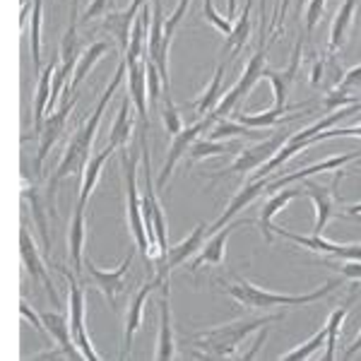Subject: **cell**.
I'll use <instances>...</instances> for the list:
<instances>
[{
    "label": "cell",
    "mask_w": 361,
    "mask_h": 361,
    "mask_svg": "<svg viewBox=\"0 0 361 361\" xmlns=\"http://www.w3.org/2000/svg\"><path fill=\"white\" fill-rule=\"evenodd\" d=\"M123 78H128V63L121 61L118 70H116V75H114V80L106 85L104 94L99 97V102L94 106V114H92L90 118H87V123L80 126L78 130H75V135L70 137L66 152H63L61 164L56 166L54 176H51V180H49V188H46V202H49L51 214H54V217H56V188H58V183H61L63 178H68L70 173H82L85 164L90 161V152H92V145H94L99 123H102V116H104V111H106L109 102L114 99L116 90H118L121 82H123Z\"/></svg>",
    "instance_id": "6da1fadb"
},
{
    "label": "cell",
    "mask_w": 361,
    "mask_h": 361,
    "mask_svg": "<svg viewBox=\"0 0 361 361\" xmlns=\"http://www.w3.org/2000/svg\"><path fill=\"white\" fill-rule=\"evenodd\" d=\"M128 94L133 99V106L137 111L140 118V130H149V118H147V56L145 61L135 63L128 68Z\"/></svg>",
    "instance_id": "2e32d148"
},
{
    "label": "cell",
    "mask_w": 361,
    "mask_h": 361,
    "mask_svg": "<svg viewBox=\"0 0 361 361\" xmlns=\"http://www.w3.org/2000/svg\"><path fill=\"white\" fill-rule=\"evenodd\" d=\"M347 214H349V217H352V214H361V202H357V205H349Z\"/></svg>",
    "instance_id": "816d5d0a"
},
{
    "label": "cell",
    "mask_w": 361,
    "mask_h": 361,
    "mask_svg": "<svg viewBox=\"0 0 361 361\" xmlns=\"http://www.w3.org/2000/svg\"><path fill=\"white\" fill-rule=\"evenodd\" d=\"M222 78H224V66L219 63L217 70H214V75H212V80H209V85L205 87V92L197 97L195 109H197V116H200V118H205V114L209 116L214 109H217L219 94H222Z\"/></svg>",
    "instance_id": "d6a6232c"
},
{
    "label": "cell",
    "mask_w": 361,
    "mask_h": 361,
    "mask_svg": "<svg viewBox=\"0 0 361 361\" xmlns=\"http://www.w3.org/2000/svg\"><path fill=\"white\" fill-rule=\"evenodd\" d=\"M219 284L224 287V294H229L238 306L255 308V311H267V308H279V306L296 308V306L316 304V301L325 299V296L333 294L335 289L340 287V279L337 277L328 279V282L320 284L318 289H311V292H306V294H275V292H270V289L258 287V284L248 282V279H243V277H238L234 284H226V282H219Z\"/></svg>",
    "instance_id": "7a4b0ae2"
},
{
    "label": "cell",
    "mask_w": 361,
    "mask_h": 361,
    "mask_svg": "<svg viewBox=\"0 0 361 361\" xmlns=\"http://www.w3.org/2000/svg\"><path fill=\"white\" fill-rule=\"evenodd\" d=\"M299 195H304V193H301V188H289V185H287V188H279L277 193L272 195L263 207H260L258 226H260V231H263V236H265L267 243H272V231H275V217H277L279 212H282L284 207L289 205V202L296 200Z\"/></svg>",
    "instance_id": "44dd1931"
},
{
    "label": "cell",
    "mask_w": 361,
    "mask_h": 361,
    "mask_svg": "<svg viewBox=\"0 0 361 361\" xmlns=\"http://www.w3.org/2000/svg\"><path fill=\"white\" fill-rule=\"evenodd\" d=\"M25 200L29 202V207H32V217H34V224H37L39 229V236H42V243H44V253L51 255V234H49V214H51V207L49 202L42 200V195H39L37 185H25ZM54 217V214H51Z\"/></svg>",
    "instance_id": "4316f807"
},
{
    "label": "cell",
    "mask_w": 361,
    "mask_h": 361,
    "mask_svg": "<svg viewBox=\"0 0 361 361\" xmlns=\"http://www.w3.org/2000/svg\"><path fill=\"white\" fill-rule=\"evenodd\" d=\"M258 130H253V128L238 123V121H226V118H219L214 121V128L209 130V140H226V137H238V135H255Z\"/></svg>",
    "instance_id": "8d00e7d4"
},
{
    "label": "cell",
    "mask_w": 361,
    "mask_h": 361,
    "mask_svg": "<svg viewBox=\"0 0 361 361\" xmlns=\"http://www.w3.org/2000/svg\"><path fill=\"white\" fill-rule=\"evenodd\" d=\"M354 301H357V292L349 294V299L340 308H335V311L330 313L328 323H325V328H328V340H325V354H323L325 361H333L337 357L335 349H337V340H340V328H342V323H345V318L349 313V306H352Z\"/></svg>",
    "instance_id": "f546056e"
},
{
    "label": "cell",
    "mask_w": 361,
    "mask_h": 361,
    "mask_svg": "<svg viewBox=\"0 0 361 361\" xmlns=\"http://www.w3.org/2000/svg\"><path fill=\"white\" fill-rule=\"evenodd\" d=\"M135 157H128L126 147L121 149V164L126 171V212H128V229L133 231V238L137 243V250L142 253L147 267L152 265V248H149V236L147 226H145V214H142V195L137 193V166Z\"/></svg>",
    "instance_id": "277c9868"
},
{
    "label": "cell",
    "mask_w": 361,
    "mask_h": 361,
    "mask_svg": "<svg viewBox=\"0 0 361 361\" xmlns=\"http://www.w3.org/2000/svg\"><path fill=\"white\" fill-rule=\"evenodd\" d=\"M58 270L63 272L68 282V318H70V330H73V340L78 349L82 352V359L87 361H99L102 357L97 354L94 345H92L90 335H87V325H85V313H87V301H85V289L80 284V277L78 275H70V270L58 265Z\"/></svg>",
    "instance_id": "8992f818"
},
{
    "label": "cell",
    "mask_w": 361,
    "mask_h": 361,
    "mask_svg": "<svg viewBox=\"0 0 361 361\" xmlns=\"http://www.w3.org/2000/svg\"><path fill=\"white\" fill-rule=\"evenodd\" d=\"M325 5H328V0H311L306 8V37H311L313 29L318 27L320 17L325 13Z\"/></svg>",
    "instance_id": "b9f144b4"
},
{
    "label": "cell",
    "mask_w": 361,
    "mask_h": 361,
    "mask_svg": "<svg viewBox=\"0 0 361 361\" xmlns=\"http://www.w3.org/2000/svg\"><path fill=\"white\" fill-rule=\"evenodd\" d=\"M205 236H207L205 224H197L195 229L188 234V238H183L178 246H173L171 250H169L164 263L157 265V272H161L164 277H169V275H171V270H176L178 265H183L185 260L190 258V255H195L197 250L202 248V243H205Z\"/></svg>",
    "instance_id": "d6986e66"
},
{
    "label": "cell",
    "mask_w": 361,
    "mask_h": 361,
    "mask_svg": "<svg viewBox=\"0 0 361 361\" xmlns=\"http://www.w3.org/2000/svg\"><path fill=\"white\" fill-rule=\"evenodd\" d=\"M29 46H32L34 75H42V0H34V10L29 17Z\"/></svg>",
    "instance_id": "836d02e7"
},
{
    "label": "cell",
    "mask_w": 361,
    "mask_h": 361,
    "mask_svg": "<svg viewBox=\"0 0 361 361\" xmlns=\"http://www.w3.org/2000/svg\"><path fill=\"white\" fill-rule=\"evenodd\" d=\"M342 176H345V171H342V169H337L335 180H333V185H330V188H325V185H320V183H313V180H306V183L301 185V193L311 197L313 207H316V226H313V234H316V236L323 234L328 222L335 217V193H333V190L337 188V183H340Z\"/></svg>",
    "instance_id": "7c38bea8"
},
{
    "label": "cell",
    "mask_w": 361,
    "mask_h": 361,
    "mask_svg": "<svg viewBox=\"0 0 361 361\" xmlns=\"http://www.w3.org/2000/svg\"><path fill=\"white\" fill-rule=\"evenodd\" d=\"M299 63H301V42L296 44L294 49V56H292V66H289L287 70H270L265 68L263 78L270 80L272 85V92H275V109H284L287 106V94H289V87H292L296 73H299Z\"/></svg>",
    "instance_id": "603a6c76"
},
{
    "label": "cell",
    "mask_w": 361,
    "mask_h": 361,
    "mask_svg": "<svg viewBox=\"0 0 361 361\" xmlns=\"http://www.w3.org/2000/svg\"><path fill=\"white\" fill-rule=\"evenodd\" d=\"M56 58L49 63L42 75H39V82H37V94H34V133H42L46 114H49V104H51V87H54V75H56Z\"/></svg>",
    "instance_id": "cb8c5ba5"
},
{
    "label": "cell",
    "mask_w": 361,
    "mask_h": 361,
    "mask_svg": "<svg viewBox=\"0 0 361 361\" xmlns=\"http://www.w3.org/2000/svg\"><path fill=\"white\" fill-rule=\"evenodd\" d=\"M231 147L224 145L222 140H209V137H197L188 149V166L197 164V161L207 159V157H222V154H229Z\"/></svg>",
    "instance_id": "e575fe53"
},
{
    "label": "cell",
    "mask_w": 361,
    "mask_h": 361,
    "mask_svg": "<svg viewBox=\"0 0 361 361\" xmlns=\"http://www.w3.org/2000/svg\"><path fill=\"white\" fill-rule=\"evenodd\" d=\"M357 3L359 0H342V5L337 8L333 27H330V42H328L330 56H335L337 51L345 46L349 27H352V22H354V13H357Z\"/></svg>",
    "instance_id": "d4e9b609"
},
{
    "label": "cell",
    "mask_w": 361,
    "mask_h": 361,
    "mask_svg": "<svg viewBox=\"0 0 361 361\" xmlns=\"http://www.w3.org/2000/svg\"><path fill=\"white\" fill-rule=\"evenodd\" d=\"M161 90H166V87H164V80H161V75H159V68H157L154 63L147 58V94H149V102L159 104V99L164 97L161 94Z\"/></svg>",
    "instance_id": "f35d334b"
},
{
    "label": "cell",
    "mask_w": 361,
    "mask_h": 361,
    "mask_svg": "<svg viewBox=\"0 0 361 361\" xmlns=\"http://www.w3.org/2000/svg\"><path fill=\"white\" fill-rule=\"evenodd\" d=\"M361 352V330H359V335L357 337H354V342H352V345H349L347 347V352L345 354H342V359H352L354 357V354H359Z\"/></svg>",
    "instance_id": "c3c4849f"
},
{
    "label": "cell",
    "mask_w": 361,
    "mask_h": 361,
    "mask_svg": "<svg viewBox=\"0 0 361 361\" xmlns=\"http://www.w3.org/2000/svg\"><path fill=\"white\" fill-rule=\"evenodd\" d=\"M85 238H87V219H85V207H75V214L70 219V229H68V258L75 267V275L82 277V248H85Z\"/></svg>",
    "instance_id": "7402d4cb"
},
{
    "label": "cell",
    "mask_w": 361,
    "mask_h": 361,
    "mask_svg": "<svg viewBox=\"0 0 361 361\" xmlns=\"http://www.w3.org/2000/svg\"><path fill=\"white\" fill-rule=\"evenodd\" d=\"M226 8H229V20L236 17V0H226Z\"/></svg>",
    "instance_id": "f907efd6"
},
{
    "label": "cell",
    "mask_w": 361,
    "mask_h": 361,
    "mask_svg": "<svg viewBox=\"0 0 361 361\" xmlns=\"http://www.w3.org/2000/svg\"><path fill=\"white\" fill-rule=\"evenodd\" d=\"M267 335H270V328H267V325H263V328H260L258 330V340H255L253 342V347H250V352H246V354H243V361H246V359H253L255 357V354H258L260 352V347H263L265 345V340H267Z\"/></svg>",
    "instance_id": "7dc6e473"
},
{
    "label": "cell",
    "mask_w": 361,
    "mask_h": 361,
    "mask_svg": "<svg viewBox=\"0 0 361 361\" xmlns=\"http://www.w3.org/2000/svg\"><path fill=\"white\" fill-rule=\"evenodd\" d=\"M130 94L123 97L121 102V109H118V116H116L111 130H109V147L114 149H123L128 142H130V135H133V126H135V118L130 116Z\"/></svg>",
    "instance_id": "f1b7e54d"
},
{
    "label": "cell",
    "mask_w": 361,
    "mask_h": 361,
    "mask_svg": "<svg viewBox=\"0 0 361 361\" xmlns=\"http://www.w3.org/2000/svg\"><path fill=\"white\" fill-rule=\"evenodd\" d=\"M159 335H157V354L159 361H169L176 357V340H173V323H171V306H169V282L161 284L159 299Z\"/></svg>",
    "instance_id": "ffe728a7"
},
{
    "label": "cell",
    "mask_w": 361,
    "mask_h": 361,
    "mask_svg": "<svg viewBox=\"0 0 361 361\" xmlns=\"http://www.w3.org/2000/svg\"><path fill=\"white\" fill-rule=\"evenodd\" d=\"M250 8H253V0H246V8L241 10V15H238L234 29H231V34L226 37V44H224V51H229L231 58H236L241 54V49L248 44V37H250Z\"/></svg>",
    "instance_id": "1f68e13d"
},
{
    "label": "cell",
    "mask_w": 361,
    "mask_h": 361,
    "mask_svg": "<svg viewBox=\"0 0 361 361\" xmlns=\"http://www.w3.org/2000/svg\"><path fill=\"white\" fill-rule=\"evenodd\" d=\"M202 13H205L209 25H212L214 29H219V32H222L224 37H229L231 29H234V25H231V22L226 20V17H222V15L217 13V8H214L212 0H202Z\"/></svg>",
    "instance_id": "ab89813d"
},
{
    "label": "cell",
    "mask_w": 361,
    "mask_h": 361,
    "mask_svg": "<svg viewBox=\"0 0 361 361\" xmlns=\"http://www.w3.org/2000/svg\"><path fill=\"white\" fill-rule=\"evenodd\" d=\"M111 10H114L111 0H92V3H90V8L85 10V15L80 17V20H82V22L97 20L99 15H106V13H111Z\"/></svg>",
    "instance_id": "bcb514c9"
},
{
    "label": "cell",
    "mask_w": 361,
    "mask_h": 361,
    "mask_svg": "<svg viewBox=\"0 0 361 361\" xmlns=\"http://www.w3.org/2000/svg\"><path fill=\"white\" fill-rule=\"evenodd\" d=\"M248 224H255V222H253V219H236V222H229L226 226H222L217 234H212V238H207V243H202V248L197 250V258L193 260V263H190L188 270L197 272L202 265H222L229 236L234 234L236 229H241V226H248Z\"/></svg>",
    "instance_id": "9a60e30c"
},
{
    "label": "cell",
    "mask_w": 361,
    "mask_h": 361,
    "mask_svg": "<svg viewBox=\"0 0 361 361\" xmlns=\"http://www.w3.org/2000/svg\"><path fill=\"white\" fill-rule=\"evenodd\" d=\"M116 152L114 147H104L102 152H99L97 157H90V161L85 164L82 169V185H80V197H78V205L80 207H87V200H90V195H92V190L97 188V183H99V176H102V169L104 164L109 161V157H111Z\"/></svg>",
    "instance_id": "83f0119b"
},
{
    "label": "cell",
    "mask_w": 361,
    "mask_h": 361,
    "mask_svg": "<svg viewBox=\"0 0 361 361\" xmlns=\"http://www.w3.org/2000/svg\"><path fill=\"white\" fill-rule=\"evenodd\" d=\"M275 3V13H272V22H275V37H277V32H279V25H282V0H272Z\"/></svg>",
    "instance_id": "681fc988"
},
{
    "label": "cell",
    "mask_w": 361,
    "mask_h": 361,
    "mask_svg": "<svg viewBox=\"0 0 361 361\" xmlns=\"http://www.w3.org/2000/svg\"><path fill=\"white\" fill-rule=\"evenodd\" d=\"M357 87H361V63L354 68H349L345 75H342L340 85L335 87V92H342V94H349L352 90H357Z\"/></svg>",
    "instance_id": "ee69618b"
},
{
    "label": "cell",
    "mask_w": 361,
    "mask_h": 361,
    "mask_svg": "<svg viewBox=\"0 0 361 361\" xmlns=\"http://www.w3.org/2000/svg\"><path fill=\"white\" fill-rule=\"evenodd\" d=\"M301 106H284V109H267V111L263 114H236L234 116V121H238V123H243V126H248V128H253V130H260V128H272V126H277V123H287V121H296V118H301V114H292V116H287L289 111H299Z\"/></svg>",
    "instance_id": "484cf974"
},
{
    "label": "cell",
    "mask_w": 361,
    "mask_h": 361,
    "mask_svg": "<svg viewBox=\"0 0 361 361\" xmlns=\"http://www.w3.org/2000/svg\"><path fill=\"white\" fill-rule=\"evenodd\" d=\"M267 183H270V176H267V178H255V180H248V183H243V188L238 190V193L231 197L229 205H226V209L222 212V217H219L212 226H207V236L217 234V231L222 229V226L229 224L231 219H234L236 214L241 212V209H246L260 193H265Z\"/></svg>",
    "instance_id": "e0dca14e"
},
{
    "label": "cell",
    "mask_w": 361,
    "mask_h": 361,
    "mask_svg": "<svg viewBox=\"0 0 361 361\" xmlns=\"http://www.w3.org/2000/svg\"><path fill=\"white\" fill-rule=\"evenodd\" d=\"M133 265V250L130 255L121 263L118 267H114V270H102V267H97L94 263H92V258H85V270L87 275H90L92 282L97 284V289L102 292L104 296H106L109 304H116V299H118V294L126 289V275L128 270H130Z\"/></svg>",
    "instance_id": "4fadbf2b"
},
{
    "label": "cell",
    "mask_w": 361,
    "mask_h": 361,
    "mask_svg": "<svg viewBox=\"0 0 361 361\" xmlns=\"http://www.w3.org/2000/svg\"><path fill=\"white\" fill-rule=\"evenodd\" d=\"M109 51V44L106 42H94L92 46H87V49L82 51V56H80L78 66H75V73H73V85L68 87V92H75L80 85L85 82V78L90 75V70L97 66L99 58H102L104 54Z\"/></svg>",
    "instance_id": "4dcf8cb0"
},
{
    "label": "cell",
    "mask_w": 361,
    "mask_h": 361,
    "mask_svg": "<svg viewBox=\"0 0 361 361\" xmlns=\"http://www.w3.org/2000/svg\"><path fill=\"white\" fill-rule=\"evenodd\" d=\"M359 157H361V149H354V152H349V154L330 157V159H323V161H318V164L306 166V169H301V171H296V173H289V176H282V178H277V180H270L265 190H267V193H277V190L284 188V185H292L294 180L308 178V176H313V173H318V171H337V169H345L349 161L359 159Z\"/></svg>",
    "instance_id": "ac0fdd59"
},
{
    "label": "cell",
    "mask_w": 361,
    "mask_h": 361,
    "mask_svg": "<svg viewBox=\"0 0 361 361\" xmlns=\"http://www.w3.org/2000/svg\"><path fill=\"white\" fill-rule=\"evenodd\" d=\"M75 102H78V94L66 90V102H63V106L44 121V128H42V133H39V147H37V164H34V173L42 171L46 154H49L51 147L61 140L63 130H66V126H68V114H70V109L75 106Z\"/></svg>",
    "instance_id": "30bf717a"
},
{
    "label": "cell",
    "mask_w": 361,
    "mask_h": 361,
    "mask_svg": "<svg viewBox=\"0 0 361 361\" xmlns=\"http://www.w3.org/2000/svg\"><path fill=\"white\" fill-rule=\"evenodd\" d=\"M263 73H265V51L260 49V51H255L253 58L246 63V68H243V75L238 78V82L231 87L226 94L219 99V104H217V109H214L212 114L205 116L207 118V123H214V121H219V118H226L229 114H234L236 111V106H238V102H243L250 92H253V87L260 82V78H263Z\"/></svg>",
    "instance_id": "52a82bcc"
},
{
    "label": "cell",
    "mask_w": 361,
    "mask_h": 361,
    "mask_svg": "<svg viewBox=\"0 0 361 361\" xmlns=\"http://www.w3.org/2000/svg\"><path fill=\"white\" fill-rule=\"evenodd\" d=\"M325 340H328V328H320L316 335L311 337L308 342H304V345H299V347H294V349H289V352H284V354H279L277 359H282V361H301V359H311L313 354L318 352L320 347L325 345Z\"/></svg>",
    "instance_id": "d590c367"
},
{
    "label": "cell",
    "mask_w": 361,
    "mask_h": 361,
    "mask_svg": "<svg viewBox=\"0 0 361 361\" xmlns=\"http://www.w3.org/2000/svg\"><path fill=\"white\" fill-rule=\"evenodd\" d=\"M161 121H164V128L171 137L183 130V121H180V114H178L176 104H173V99H171V92H166L164 102H161Z\"/></svg>",
    "instance_id": "74e56055"
},
{
    "label": "cell",
    "mask_w": 361,
    "mask_h": 361,
    "mask_svg": "<svg viewBox=\"0 0 361 361\" xmlns=\"http://www.w3.org/2000/svg\"><path fill=\"white\" fill-rule=\"evenodd\" d=\"M325 265L330 267H337L342 272V277L347 279H354V282H361V260H330V258H323Z\"/></svg>",
    "instance_id": "60d3db41"
},
{
    "label": "cell",
    "mask_w": 361,
    "mask_h": 361,
    "mask_svg": "<svg viewBox=\"0 0 361 361\" xmlns=\"http://www.w3.org/2000/svg\"><path fill=\"white\" fill-rule=\"evenodd\" d=\"M188 3H190V0H178L176 10H173V13L169 15V20L164 22V34H166V37L173 39V32H176V27L180 25V20H183L185 10H188Z\"/></svg>",
    "instance_id": "f6af8a7d"
},
{
    "label": "cell",
    "mask_w": 361,
    "mask_h": 361,
    "mask_svg": "<svg viewBox=\"0 0 361 361\" xmlns=\"http://www.w3.org/2000/svg\"><path fill=\"white\" fill-rule=\"evenodd\" d=\"M20 313H22V318H27L29 323L37 328V333L42 335V340L44 342H49L51 340V335H49V330H46V325H44V318H42V313H34V308H29V304L25 299L20 301Z\"/></svg>",
    "instance_id": "7bdbcfd3"
},
{
    "label": "cell",
    "mask_w": 361,
    "mask_h": 361,
    "mask_svg": "<svg viewBox=\"0 0 361 361\" xmlns=\"http://www.w3.org/2000/svg\"><path fill=\"white\" fill-rule=\"evenodd\" d=\"M20 253H22V263H25V270L32 275L34 279H39V282L46 287V292H49L51 301H54L56 308H63L61 299H58V292H56V284L54 279H51L49 270H46L42 255H39V248L37 243H34L32 234L27 231V214L22 217V229H20Z\"/></svg>",
    "instance_id": "8fae6325"
},
{
    "label": "cell",
    "mask_w": 361,
    "mask_h": 361,
    "mask_svg": "<svg viewBox=\"0 0 361 361\" xmlns=\"http://www.w3.org/2000/svg\"><path fill=\"white\" fill-rule=\"evenodd\" d=\"M292 135H294L292 130H277L275 135L260 140V142H255L253 147H246L234 161H231L229 166L222 169V171H214L212 178L219 180V178H226V176H241V173L258 171L265 161H270L272 157H275L279 149L289 142V137H292Z\"/></svg>",
    "instance_id": "5b68a950"
},
{
    "label": "cell",
    "mask_w": 361,
    "mask_h": 361,
    "mask_svg": "<svg viewBox=\"0 0 361 361\" xmlns=\"http://www.w3.org/2000/svg\"><path fill=\"white\" fill-rule=\"evenodd\" d=\"M207 126H209L207 118H200L197 123L183 128V130H180L178 135H173L171 145H169V152H166V161H164V166H161L159 176H157V185H159V188H164V185L169 183V178H171L173 169H176V164L180 161V157L188 154L190 145H193L195 140L200 137V133L205 130Z\"/></svg>",
    "instance_id": "5bb4252c"
},
{
    "label": "cell",
    "mask_w": 361,
    "mask_h": 361,
    "mask_svg": "<svg viewBox=\"0 0 361 361\" xmlns=\"http://www.w3.org/2000/svg\"><path fill=\"white\" fill-rule=\"evenodd\" d=\"M169 282V277H164L161 272H157V275L149 279V282H145L142 287L137 289V294L130 299V304H128V313H126V325H123V352H121V357H128L133 349V340H135V333L140 330V325H142V316H145V304H147L149 294L154 292V289H161V284Z\"/></svg>",
    "instance_id": "9c48e42d"
},
{
    "label": "cell",
    "mask_w": 361,
    "mask_h": 361,
    "mask_svg": "<svg viewBox=\"0 0 361 361\" xmlns=\"http://www.w3.org/2000/svg\"><path fill=\"white\" fill-rule=\"evenodd\" d=\"M284 313H272V316H265V318H241V320H234V323H226V325H214V328H207V330H200V333L190 335V345L195 349H200V357H214V359H229L236 354L238 345L243 340L260 330L263 325H270V323H277L282 320Z\"/></svg>",
    "instance_id": "3957f363"
},
{
    "label": "cell",
    "mask_w": 361,
    "mask_h": 361,
    "mask_svg": "<svg viewBox=\"0 0 361 361\" xmlns=\"http://www.w3.org/2000/svg\"><path fill=\"white\" fill-rule=\"evenodd\" d=\"M275 231L282 238H289V241L299 243L304 246L306 250L311 253H318L323 258H330V260H361V243H333L328 238H323V234L316 236H301V234H294V231L284 229V226L275 224Z\"/></svg>",
    "instance_id": "ba28073f"
}]
</instances>
